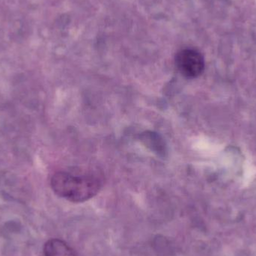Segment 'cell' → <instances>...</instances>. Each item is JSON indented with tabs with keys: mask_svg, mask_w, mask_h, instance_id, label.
I'll list each match as a JSON object with an SVG mask.
<instances>
[{
	"mask_svg": "<svg viewBox=\"0 0 256 256\" xmlns=\"http://www.w3.org/2000/svg\"><path fill=\"white\" fill-rule=\"evenodd\" d=\"M104 184L98 170L60 171L51 178L50 186L58 196L74 203H81L96 196Z\"/></svg>",
	"mask_w": 256,
	"mask_h": 256,
	"instance_id": "6da1fadb",
	"label": "cell"
},
{
	"mask_svg": "<svg viewBox=\"0 0 256 256\" xmlns=\"http://www.w3.org/2000/svg\"><path fill=\"white\" fill-rule=\"evenodd\" d=\"M176 64L180 74L194 79L200 76L204 70V57L197 50L186 48L176 54Z\"/></svg>",
	"mask_w": 256,
	"mask_h": 256,
	"instance_id": "7a4b0ae2",
	"label": "cell"
},
{
	"mask_svg": "<svg viewBox=\"0 0 256 256\" xmlns=\"http://www.w3.org/2000/svg\"><path fill=\"white\" fill-rule=\"evenodd\" d=\"M44 256H79L78 252L66 242L58 238H52L45 243Z\"/></svg>",
	"mask_w": 256,
	"mask_h": 256,
	"instance_id": "3957f363",
	"label": "cell"
}]
</instances>
